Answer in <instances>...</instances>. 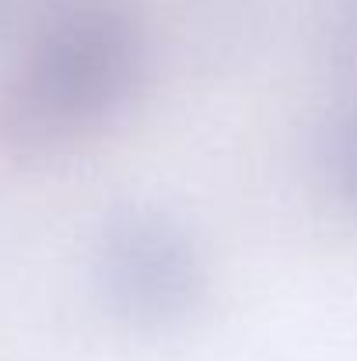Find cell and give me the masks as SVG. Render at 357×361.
Listing matches in <instances>:
<instances>
[{"label":"cell","instance_id":"obj_2","mask_svg":"<svg viewBox=\"0 0 357 361\" xmlns=\"http://www.w3.org/2000/svg\"><path fill=\"white\" fill-rule=\"evenodd\" d=\"M106 309L140 334L182 326L207 295V256L193 228L158 204L113 207L92 245Z\"/></svg>","mask_w":357,"mask_h":361},{"label":"cell","instance_id":"obj_1","mask_svg":"<svg viewBox=\"0 0 357 361\" xmlns=\"http://www.w3.org/2000/svg\"><path fill=\"white\" fill-rule=\"evenodd\" d=\"M144 74L147 39L126 0H56L0 88V151L18 165H53L116 120Z\"/></svg>","mask_w":357,"mask_h":361},{"label":"cell","instance_id":"obj_4","mask_svg":"<svg viewBox=\"0 0 357 361\" xmlns=\"http://www.w3.org/2000/svg\"><path fill=\"white\" fill-rule=\"evenodd\" d=\"M14 14H18V0H0V39L11 32V25H14Z\"/></svg>","mask_w":357,"mask_h":361},{"label":"cell","instance_id":"obj_3","mask_svg":"<svg viewBox=\"0 0 357 361\" xmlns=\"http://www.w3.org/2000/svg\"><path fill=\"white\" fill-rule=\"evenodd\" d=\"M322 169L333 193L357 214V106L344 109L322 137Z\"/></svg>","mask_w":357,"mask_h":361}]
</instances>
